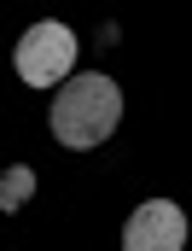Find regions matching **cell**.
<instances>
[{
  "mask_svg": "<svg viewBox=\"0 0 192 251\" xmlns=\"http://www.w3.org/2000/svg\"><path fill=\"white\" fill-rule=\"evenodd\" d=\"M117 117H123V88H117L111 76H99V70H87V76H64L59 100H53V134H59L64 146L87 152V146L111 140Z\"/></svg>",
  "mask_w": 192,
  "mask_h": 251,
  "instance_id": "cell-1",
  "label": "cell"
},
{
  "mask_svg": "<svg viewBox=\"0 0 192 251\" xmlns=\"http://www.w3.org/2000/svg\"><path fill=\"white\" fill-rule=\"evenodd\" d=\"M70 64H76V35L64 29V24H35L23 41H18V76L29 82V88H53L70 76Z\"/></svg>",
  "mask_w": 192,
  "mask_h": 251,
  "instance_id": "cell-2",
  "label": "cell"
},
{
  "mask_svg": "<svg viewBox=\"0 0 192 251\" xmlns=\"http://www.w3.org/2000/svg\"><path fill=\"white\" fill-rule=\"evenodd\" d=\"M187 246V216L169 199H146L123 222V251H181Z\"/></svg>",
  "mask_w": 192,
  "mask_h": 251,
  "instance_id": "cell-3",
  "label": "cell"
},
{
  "mask_svg": "<svg viewBox=\"0 0 192 251\" xmlns=\"http://www.w3.org/2000/svg\"><path fill=\"white\" fill-rule=\"evenodd\" d=\"M35 193V170L29 164H12L6 176H0V210L12 216V210H23V199Z\"/></svg>",
  "mask_w": 192,
  "mask_h": 251,
  "instance_id": "cell-4",
  "label": "cell"
}]
</instances>
